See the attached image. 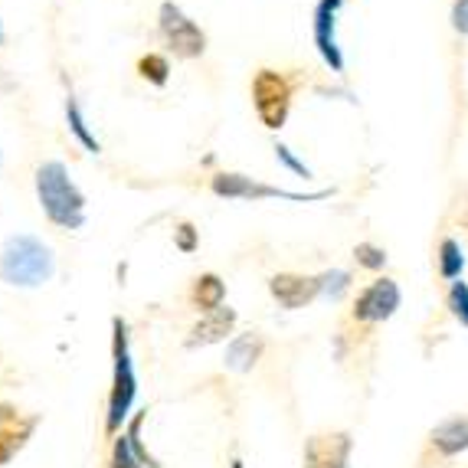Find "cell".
Returning <instances> with one entry per match:
<instances>
[{
    "label": "cell",
    "instance_id": "cell-12",
    "mask_svg": "<svg viewBox=\"0 0 468 468\" xmlns=\"http://www.w3.org/2000/svg\"><path fill=\"white\" fill-rule=\"evenodd\" d=\"M33 426H36V419H23L11 406H0V465L11 462L13 452L30 439Z\"/></svg>",
    "mask_w": 468,
    "mask_h": 468
},
{
    "label": "cell",
    "instance_id": "cell-14",
    "mask_svg": "<svg viewBox=\"0 0 468 468\" xmlns=\"http://www.w3.org/2000/svg\"><path fill=\"white\" fill-rule=\"evenodd\" d=\"M262 338L259 334H240V338H233L229 341V348H226V367L229 371H240V373H246V371H252L256 367V360L262 357Z\"/></svg>",
    "mask_w": 468,
    "mask_h": 468
},
{
    "label": "cell",
    "instance_id": "cell-16",
    "mask_svg": "<svg viewBox=\"0 0 468 468\" xmlns=\"http://www.w3.org/2000/svg\"><path fill=\"white\" fill-rule=\"evenodd\" d=\"M65 121H69V131L76 134V142L86 148L88 154H98L102 151V144H98V138L88 131V121H86V115H82V109H79V102L73 96L65 98Z\"/></svg>",
    "mask_w": 468,
    "mask_h": 468
},
{
    "label": "cell",
    "instance_id": "cell-25",
    "mask_svg": "<svg viewBox=\"0 0 468 468\" xmlns=\"http://www.w3.org/2000/svg\"><path fill=\"white\" fill-rule=\"evenodd\" d=\"M452 27H456V33L468 36V0H456V7H452Z\"/></svg>",
    "mask_w": 468,
    "mask_h": 468
},
{
    "label": "cell",
    "instance_id": "cell-22",
    "mask_svg": "<svg viewBox=\"0 0 468 468\" xmlns=\"http://www.w3.org/2000/svg\"><path fill=\"white\" fill-rule=\"evenodd\" d=\"M449 308H452V315L468 327V285L465 282H452V288H449Z\"/></svg>",
    "mask_w": 468,
    "mask_h": 468
},
{
    "label": "cell",
    "instance_id": "cell-28",
    "mask_svg": "<svg viewBox=\"0 0 468 468\" xmlns=\"http://www.w3.org/2000/svg\"><path fill=\"white\" fill-rule=\"evenodd\" d=\"M0 40H4V30H0Z\"/></svg>",
    "mask_w": 468,
    "mask_h": 468
},
{
    "label": "cell",
    "instance_id": "cell-3",
    "mask_svg": "<svg viewBox=\"0 0 468 468\" xmlns=\"http://www.w3.org/2000/svg\"><path fill=\"white\" fill-rule=\"evenodd\" d=\"M111 393H109V416H105V429L119 433L121 423L128 419L134 396H138V377H134V364H131V344H128V325L121 318H111Z\"/></svg>",
    "mask_w": 468,
    "mask_h": 468
},
{
    "label": "cell",
    "instance_id": "cell-2",
    "mask_svg": "<svg viewBox=\"0 0 468 468\" xmlns=\"http://www.w3.org/2000/svg\"><path fill=\"white\" fill-rule=\"evenodd\" d=\"M53 249L30 233H17L0 249V279L17 288H36L53 279Z\"/></svg>",
    "mask_w": 468,
    "mask_h": 468
},
{
    "label": "cell",
    "instance_id": "cell-13",
    "mask_svg": "<svg viewBox=\"0 0 468 468\" xmlns=\"http://www.w3.org/2000/svg\"><path fill=\"white\" fill-rule=\"evenodd\" d=\"M433 449H436L439 456H458V452H465L468 449V416H456V419H446L442 426L433 429V436H429Z\"/></svg>",
    "mask_w": 468,
    "mask_h": 468
},
{
    "label": "cell",
    "instance_id": "cell-20",
    "mask_svg": "<svg viewBox=\"0 0 468 468\" xmlns=\"http://www.w3.org/2000/svg\"><path fill=\"white\" fill-rule=\"evenodd\" d=\"M109 468H144V462L134 456V449H131L128 436L115 439V452H111V462Z\"/></svg>",
    "mask_w": 468,
    "mask_h": 468
},
{
    "label": "cell",
    "instance_id": "cell-11",
    "mask_svg": "<svg viewBox=\"0 0 468 468\" xmlns=\"http://www.w3.org/2000/svg\"><path fill=\"white\" fill-rule=\"evenodd\" d=\"M236 325V311L229 305L217 308V311H207V315L200 318L190 331V338H187V348H207V344H219V341H226V334L233 331Z\"/></svg>",
    "mask_w": 468,
    "mask_h": 468
},
{
    "label": "cell",
    "instance_id": "cell-23",
    "mask_svg": "<svg viewBox=\"0 0 468 468\" xmlns=\"http://www.w3.org/2000/svg\"><path fill=\"white\" fill-rule=\"evenodd\" d=\"M174 242H177V249L180 252H194L200 242H196V229L194 223H177L174 229Z\"/></svg>",
    "mask_w": 468,
    "mask_h": 468
},
{
    "label": "cell",
    "instance_id": "cell-1",
    "mask_svg": "<svg viewBox=\"0 0 468 468\" xmlns=\"http://www.w3.org/2000/svg\"><path fill=\"white\" fill-rule=\"evenodd\" d=\"M36 196L46 219L59 229L86 226V194L69 177L63 161H43L36 167Z\"/></svg>",
    "mask_w": 468,
    "mask_h": 468
},
{
    "label": "cell",
    "instance_id": "cell-19",
    "mask_svg": "<svg viewBox=\"0 0 468 468\" xmlns=\"http://www.w3.org/2000/svg\"><path fill=\"white\" fill-rule=\"evenodd\" d=\"M354 259H357V265H364V269L377 272V269H383V265H387V252H383L380 246H373V242H357Z\"/></svg>",
    "mask_w": 468,
    "mask_h": 468
},
{
    "label": "cell",
    "instance_id": "cell-7",
    "mask_svg": "<svg viewBox=\"0 0 468 468\" xmlns=\"http://www.w3.org/2000/svg\"><path fill=\"white\" fill-rule=\"evenodd\" d=\"M344 7V0H318L315 4V13H311V33H315V46L321 59L331 65V73L344 76V53L338 46V13Z\"/></svg>",
    "mask_w": 468,
    "mask_h": 468
},
{
    "label": "cell",
    "instance_id": "cell-5",
    "mask_svg": "<svg viewBox=\"0 0 468 468\" xmlns=\"http://www.w3.org/2000/svg\"><path fill=\"white\" fill-rule=\"evenodd\" d=\"M210 190L223 200H295V203H311V200H325L331 196V190H318V194H292V190H282V187L262 184V180H252L246 174H236V171H219V174L210 177Z\"/></svg>",
    "mask_w": 468,
    "mask_h": 468
},
{
    "label": "cell",
    "instance_id": "cell-6",
    "mask_svg": "<svg viewBox=\"0 0 468 468\" xmlns=\"http://www.w3.org/2000/svg\"><path fill=\"white\" fill-rule=\"evenodd\" d=\"M157 30L167 40V46L174 50V56L180 59H196V56L207 53V33L200 30L190 17H187L174 0H164L161 11H157Z\"/></svg>",
    "mask_w": 468,
    "mask_h": 468
},
{
    "label": "cell",
    "instance_id": "cell-26",
    "mask_svg": "<svg viewBox=\"0 0 468 468\" xmlns=\"http://www.w3.org/2000/svg\"><path fill=\"white\" fill-rule=\"evenodd\" d=\"M233 468H242V462H233Z\"/></svg>",
    "mask_w": 468,
    "mask_h": 468
},
{
    "label": "cell",
    "instance_id": "cell-21",
    "mask_svg": "<svg viewBox=\"0 0 468 468\" xmlns=\"http://www.w3.org/2000/svg\"><path fill=\"white\" fill-rule=\"evenodd\" d=\"M318 282H321V295H331V298H338L350 288V272L344 269H331V272L318 275Z\"/></svg>",
    "mask_w": 468,
    "mask_h": 468
},
{
    "label": "cell",
    "instance_id": "cell-9",
    "mask_svg": "<svg viewBox=\"0 0 468 468\" xmlns=\"http://www.w3.org/2000/svg\"><path fill=\"white\" fill-rule=\"evenodd\" d=\"M269 292L272 298L279 302L282 308L288 311H298V308L311 305L318 295H321V282H318V275H295V272H279L269 279Z\"/></svg>",
    "mask_w": 468,
    "mask_h": 468
},
{
    "label": "cell",
    "instance_id": "cell-8",
    "mask_svg": "<svg viewBox=\"0 0 468 468\" xmlns=\"http://www.w3.org/2000/svg\"><path fill=\"white\" fill-rule=\"evenodd\" d=\"M400 308V288L393 279H373L354 302V321L360 325H380Z\"/></svg>",
    "mask_w": 468,
    "mask_h": 468
},
{
    "label": "cell",
    "instance_id": "cell-18",
    "mask_svg": "<svg viewBox=\"0 0 468 468\" xmlns=\"http://www.w3.org/2000/svg\"><path fill=\"white\" fill-rule=\"evenodd\" d=\"M138 76L148 79L151 86H167V79H171V63H167V56L161 53H148L138 59Z\"/></svg>",
    "mask_w": 468,
    "mask_h": 468
},
{
    "label": "cell",
    "instance_id": "cell-15",
    "mask_svg": "<svg viewBox=\"0 0 468 468\" xmlns=\"http://www.w3.org/2000/svg\"><path fill=\"white\" fill-rule=\"evenodd\" d=\"M190 298H194V305L200 308L203 315H207V311H217V308L226 305V285H223V279H219L217 272H203V275H196Z\"/></svg>",
    "mask_w": 468,
    "mask_h": 468
},
{
    "label": "cell",
    "instance_id": "cell-24",
    "mask_svg": "<svg viewBox=\"0 0 468 468\" xmlns=\"http://www.w3.org/2000/svg\"><path fill=\"white\" fill-rule=\"evenodd\" d=\"M275 157H279V161H282L285 167H288V171H295V174H298V177H305V180H308V177H311V171H308L305 164L298 161V157H295V154L288 151L285 144H275Z\"/></svg>",
    "mask_w": 468,
    "mask_h": 468
},
{
    "label": "cell",
    "instance_id": "cell-17",
    "mask_svg": "<svg viewBox=\"0 0 468 468\" xmlns=\"http://www.w3.org/2000/svg\"><path fill=\"white\" fill-rule=\"evenodd\" d=\"M462 269H465V256H462V246H458L452 236L439 242V275L446 282H458L462 279Z\"/></svg>",
    "mask_w": 468,
    "mask_h": 468
},
{
    "label": "cell",
    "instance_id": "cell-10",
    "mask_svg": "<svg viewBox=\"0 0 468 468\" xmlns=\"http://www.w3.org/2000/svg\"><path fill=\"white\" fill-rule=\"evenodd\" d=\"M348 456H350L348 433L311 436L305 442V468H348Z\"/></svg>",
    "mask_w": 468,
    "mask_h": 468
},
{
    "label": "cell",
    "instance_id": "cell-4",
    "mask_svg": "<svg viewBox=\"0 0 468 468\" xmlns=\"http://www.w3.org/2000/svg\"><path fill=\"white\" fill-rule=\"evenodd\" d=\"M295 86H298L295 79H288L285 73H275V69H259L252 76V105H256V115L269 131H279L288 121Z\"/></svg>",
    "mask_w": 468,
    "mask_h": 468
},
{
    "label": "cell",
    "instance_id": "cell-27",
    "mask_svg": "<svg viewBox=\"0 0 468 468\" xmlns=\"http://www.w3.org/2000/svg\"><path fill=\"white\" fill-rule=\"evenodd\" d=\"M0 167H4V154H0Z\"/></svg>",
    "mask_w": 468,
    "mask_h": 468
}]
</instances>
